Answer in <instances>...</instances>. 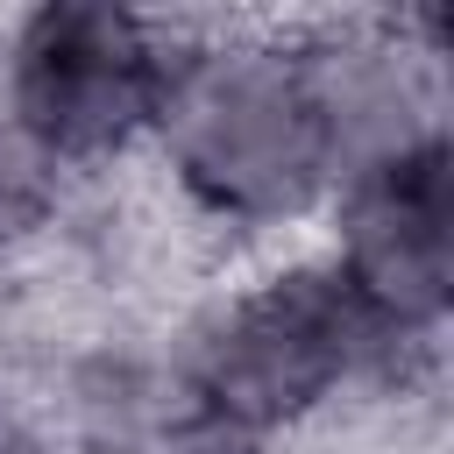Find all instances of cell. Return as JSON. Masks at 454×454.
<instances>
[{"label": "cell", "mask_w": 454, "mask_h": 454, "mask_svg": "<svg viewBox=\"0 0 454 454\" xmlns=\"http://www.w3.org/2000/svg\"><path fill=\"white\" fill-rule=\"evenodd\" d=\"M184 177L227 213H291L333 163V121L312 71L284 57H206L163 92Z\"/></svg>", "instance_id": "1"}, {"label": "cell", "mask_w": 454, "mask_h": 454, "mask_svg": "<svg viewBox=\"0 0 454 454\" xmlns=\"http://www.w3.org/2000/svg\"><path fill=\"white\" fill-rule=\"evenodd\" d=\"M376 312L348 277H284L262 298L234 305L227 326L199 355V397L234 426H270L298 404H312L326 383H340L369 340Z\"/></svg>", "instance_id": "2"}, {"label": "cell", "mask_w": 454, "mask_h": 454, "mask_svg": "<svg viewBox=\"0 0 454 454\" xmlns=\"http://www.w3.org/2000/svg\"><path fill=\"white\" fill-rule=\"evenodd\" d=\"M170 64L135 14L43 7L14 50V106L43 149H106L135 121L163 114Z\"/></svg>", "instance_id": "3"}, {"label": "cell", "mask_w": 454, "mask_h": 454, "mask_svg": "<svg viewBox=\"0 0 454 454\" xmlns=\"http://www.w3.org/2000/svg\"><path fill=\"white\" fill-rule=\"evenodd\" d=\"M348 284L376 319H433L447 298V149L397 142L348 184Z\"/></svg>", "instance_id": "4"}]
</instances>
